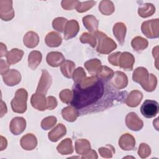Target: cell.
Listing matches in <instances>:
<instances>
[{"instance_id": "42", "label": "cell", "mask_w": 159, "mask_h": 159, "mask_svg": "<svg viewBox=\"0 0 159 159\" xmlns=\"http://www.w3.org/2000/svg\"><path fill=\"white\" fill-rule=\"evenodd\" d=\"M121 53L120 52H116L114 53L111 54L108 57V61L112 65L115 66H119V59L120 57Z\"/></svg>"}, {"instance_id": "11", "label": "cell", "mask_w": 159, "mask_h": 159, "mask_svg": "<svg viewBox=\"0 0 159 159\" xmlns=\"http://www.w3.org/2000/svg\"><path fill=\"white\" fill-rule=\"evenodd\" d=\"M64 61L65 58L60 52H52L47 54V62L49 65L53 67H57Z\"/></svg>"}, {"instance_id": "44", "label": "cell", "mask_w": 159, "mask_h": 159, "mask_svg": "<svg viewBox=\"0 0 159 159\" xmlns=\"http://www.w3.org/2000/svg\"><path fill=\"white\" fill-rule=\"evenodd\" d=\"M109 149L106 147H101L99 148V152L102 157H106V155H107L108 158H111L114 152H111V150Z\"/></svg>"}, {"instance_id": "9", "label": "cell", "mask_w": 159, "mask_h": 159, "mask_svg": "<svg viewBox=\"0 0 159 159\" xmlns=\"http://www.w3.org/2000/svg\"><path fill=\"white\" fill-rule=\"evenodd\" d=\"M114 78L111 80V84L117 89H122L127 85V77L121 71H116Z\"/></svg>"}, {"instance_id": "28", "label": "cell", "mask_w": 159, "mask_h": 159, "mask_svg": "<svg viewBox=\"0 0 159 159\" xmlns=\"http://www.w3.org/2000/svg\"><path fill=\"white\" fill-rule=\"evenodd\" d=\"M75 149L76 153L78 154H86V153L91 149L90 143L85 139L77 140L75 143Z\"/></svg>"}, {"instance_id": "18", "label": "cell", "mask_w": 159, "mask_h": 159, "mask_svg": "<svg viewBox=\"0 0 159 159\" xmlns=\"http://www.w3.org/2000/svg\"><path fill=\"white\" fill-rule=\"evenodd\" d=\"M66 132V127L62 124H59L48 133V138L52 142H57L64 136Z\"/></svg>"}, {"instance_id": "2", "label": "cell", "mask_w": 159, "mask_h": 159, "mask_svg": "<svg viewBox=\"0 0 159 159\" xmlns=\"http://www.w3.org/2000/svg\"><path fill=\"white\" fill-rule=\"evenodd\" d=\"M27 92L23 88L18 89L15 94L14 99L11 101L12 111L17 113H23L27 109Z\"/></svg>"}, {"instance_id": "39", "label": "cell", "mask_w": 159, "mask_h": 159, "mask_svg": "<svg viewBox=\"0 0 159 159\" xmlns=\"http://www.w3.org/2000/svg\"><path fill=\"white\" fill-rule=\"evenodd\" d=\"M94 4V1H86L83 2H79L78 4L76 7V9L78 12H83L92 7Z\"/></svg>"}, {"instance_id": "7", "label": "cell", "mask_w": 159, "mask_h": 159, "mask_svg": "<svg viewBox=\"0 0 159 159\" xmlns=\"http://www.w3.org/2000/svg\"><path fill=\"white\" fill-rule=\"evenodd\" d=\"M133 80L138 83H140L143 88L147 84V81L149 78V74L146 68L143 67H139L134 71Z\"/></svg>"}, {"instance_id": "27", "label": "cell", "mask_w": 159, "mask_h": 159, "mask_svg": "<svg viewBox=\"0 0 159 159\" xmlns=\"http://www.w3.org/2000/svg\"><path fill=\"white\" fill-rule=\"evenodd\" d=\"M42 53L39 51H32L29 53L28 58L29 66L32 69L35 70L40 63L42 60Z\"/></svg>"}, {"instance_id": "21", "label": "cell", "mask_w": 159, "mask_h": 159, "mask_svg": "<svg viewBox=\"0 0 159 159\" xmlns=\"http://www.w3.org/2000/svg\"><path fill=\"white\" fill-rule=\"evenodd\" d=\"M61 114L66 120L73 122L76 119L79 115V112L76 108L71 106L63 108L61 111Z\"/></svg>"}, {"instance_id": "36", "label": "cell", "mask_w": 159, "mask_h": 159, "mask_svg": "<svg viewBox=\"0 0 159 159\" xmlns=\"http://www.w3.org/2000/svg\"><path fill=\"white\" fill-rule=\"evenodd\" d=\"M85 77H86L85 71H84L83 68H82L81 67L78 68L73 72V78L75 84L81 83L83 80H84Z\"/></svg>"}, {"instance_id": "33", "label": "cell", "mask_w": 159, "mask_h": 159, "mask_svg": "<svg viewBox=\"0 0 159 159\" xmlns=\"http://www.w3.org/2000/svg\"><path fill=\"white\" fill-rule=\"evenodd\" d=\"M99 9L103 14L108 16L114 12V7L111 1H102L99 6Z\"/></svg>"}, {"instance_id": "17", "label": "cell", "mask_w": 159, "mask_h": 159, "mask_svg": "<svg viewBox=\"0 0 159 159\" xmlns=\"http://www.w3.org/2000/svg\"><path fill=\"white\" fill-rule=\"evenodd\" d=\"M126 32V27L124 24L122 22L116 23L113 27V33L120 44L122 45L125 39V35Z\"/></svg>"}, {"instance_id": "6", "label": "cell", "mask_w": 159, "mask_h": 159, "mask_svg": "<svg viewBox=\"0 0 159 159\" xmlns=\"http://www.w3.org/2000/svg\"><path fill=\"white\" fill-rule=\"evenodd\" d=\"M25 120L20 117L13 118L9 125L11 132L16 135L21 134L25 129Z\"/></svg>"}, {"instance_id": "34", "label": "cell", "mask_w": 159, "mask_h": 159, "mask_svg": "<svg viewBox=\"0 0 159 159\" xmlns=\"http://www.w3.org/2000/svg\"><path fill=\"white\" fill-rule=\"evenodd\" d=\"M93 65L91 63L90 61H88L84 63V66L88 70V72L91 75H95L97 73L99 68L101 67V63L98 59H92Z\"/></svg>"}, {"instance_id": "14", "label": "cell", "mask_w": 159, "mask_h": 159, "mask_svg": "<svg viewBox=\"0 0 159 159\" xmlns=\"http://www.w3.org/2000/svg\"><path fill=\"white\" fill-rule=\"evenodd\" d=\"M2 76H3L4 82L6 84L10 80V79H11L7 84L8 86L16 85L20 81V79H21L20 73L14 69L10 70L7 73H6Z\"/></svg>"}, {"instance_id": "43", "label": "cell", "mask_w": 159, "mask_h": 159, "mask_svg": "<svg viewBox=\"0 0 159 159\" xmlns=\"http://www.w3.org/2000/svg\"><path fill=\"white\" fill-rule=\"evenodd\" d=\"M47 100H48V104L47 106V109H49V110H52L57 106V101L54 97L48 96L47 98Z\"/></svg>"}, {"instance_id": "10", "label": "cell", "mask_w": 159, "mask_h": 159, "mask_svg": "<svg viewBox=\"0 0 159 159\" xmlns=\"http://www.w3.org/2000/svg\"><path fill=\"white\" fill-rule=\"evenodd\" d=\"M135 58L132 53L129 52L121 53L119 59V66L125 70H132Z\"/></svg>"}, {"instance_id": "24", "label": "cell", "mask_w": 159, "mask_h": 159, "mask_svg": "<svg viewBox=\"0 0 159 159\" xmlns=\"http://www.w3.org/2000/svg\"><path fill=\"white\" fill-rule=\"evenodd\" d=\"M38 35L32 31L27 32L24 37V43L28 48H34L39 43Z\"/></svg>"}, {"instance_id": "16", "label": "cell", "mask_w": 159, "mask_h": 159, "mask_svg": "<svg viewBox=\"0 0 159 159\" xmlns=\"http://www.w3.org/2000/svg\"><path fill=\"white\" fill-rule=\"evenodd\" d=\"M37 144L36 137L32 134H27L20 140V145L24 150H33Z\"/></svg>"}, {"instance_id": "4", "label": "cell", "mask_w": 159, "mask_h": 159, "mask_svg": "<svg viewBox=\"0 0 159 159\" xmlns=\"http://www.w3.org/2000/svg\"><path fill=\"white\" fill-rule=\"evenodd\" d=\"M140 112L147 118L153 117L158 112V103L154 100L147 99L142 104Z\"/></svg>"}, {"instance_id": "15", "label": "cell", "mask_w": 159, "mask_h": 159, "mask_svg": "<svg viewBox=\"0 0 159 159\" xmlns=\"http://www.w3.org/2000/svg\"><path fill=\"white\" fill-rule=\"evenodd\" d=\"M4 4L0 1V9H6L5 12L1 14V18L3 20H9L12 19L14 15V12L12 6L11 1H2Z\"/></svg>"}, {"instance_id": "32", "label": "cell", "mask_w": 159, "mask_h": 159, "mask_svg": "<svg viewBox=\"0 0 159 159\" xmlns=\"http://www.w3.org/2000/svg\"><path fill=\"white\" fill-rule=\"evenodd\" d=\"M155 7L152 4L145 3L139 8L138 13L142 17H147L155 12Z\"/></svg>"}, {"instance_id": "45", "label": "cell", "mask_w": 159, "mask_h": 159, "mask_svg": "<svg viewBox=\"0 0 159 159\" xmlns=\"http://www.w3.org/2000/svg\"><path fill=\"white\" fill-rule=\"evenodd\" d=\"M2 48H3V47H2V45L1 43V57L5 56V55H7V54H6V52H7V48H6V47L5 46V47H4V49H3Z\"/></svg>"}, {"instance_id": "35", "label": "cell", "mask_w": 159, "mask_h": 159, "mask_svg": "<svg viewBox=\"0 0 159 159\" xmlns=\"http://www.w3.org/2000/svg\"><path fill=\"white\" fill-rule=\"evenodd\" d=\"M67 22H68L67 19L65 18L57 17L52 22L53 28L54 29H56L58 32H63L65 29V27L66 25L65 23Z\"/></svg>"}, {"instance_id": "8", "label": "cell", "mask_w": 159, "mask_h": 159, "mask_svg": "<svg viewBox=\"0 0 159 159\" xmlns=\"http://www.w3.org/2000/svg\"><path fill=\"white\" fill-rule=\"evenodd\" d=\"M79 31V25L76 20L72 19L67 22L64 29V38L66 40L75 37Z\"/></svg>"}, {"instance_id": "1", "label": "cell", "mask_w": 159, "mask_h": 159, "mask_svg": "<svg viewBox=\"0 0 159 159\" xmlns=\"http://www.w3.org/2000/svg\"><path fill=\"white\" fill-rule=\"evenodd\" d=\"M104 81L99 79L95 83L85 87H81L78 83L75 84L71 105L78 111L96 104L104 95Z\"/></svg>"}, {"instance_id": "5", "label": "cell", "mask_w": 159, "mask_h": 159, "mask_svg": "<svg viewBox=\"0 0 159 159\" xmlns=\"http://www.w3.org/2000/svg\"><path fill=\"white\" fill-rule=\"evenodd\" d=\"M42 75L39 81L36 92L41 93L43 94H45L47 91H48V89L51 85L52 78L47 70H42Z\"/></svg>"}, {"instance_id": "3", "label": "cell", "mask_w": 159, "mask_h": 159, "mask_svg": "<svg viewBox=\"0 0 159 159\" xmlns=\"http://www.w3.org/2000/svg\"><path fill=\"white\" fill-rule=\"evenodd\" d=\"M95 35L99 40L97 52L100 53H108L116 48V43L112 39L109 38L106 35L101 32H95Z\"/></svg>"}, {"instance_id": "41", "label": "cell", "mask_w": 159, "mask_h": 159, "mask_svg": "<svg viewBox=\"0 0 159 159\" xmlns=\"http://www.w3.org/2000/svg\"><path fill=\"white\" fill-rule=\"evenodd\" d=\"M138 153L141 158H146L151 153L150 148L146 143H142L139 147Z\"/></svg>"}, {"instance_id": "38", "label": "cell", "mask_w": 159, "mask_h": 159, "mask_svg": "<svg viewBox=\"0 0 159 159\" xmlns=\"http://www.w3.org/2000/svg\"><path fill=\"white\" fill-rule=\"evenodd\" d=\"M57 122L56 117L53 116L47 117L43 119L41 122V127L43 130H48L52 128Z\"/></svg>"}, {"instance_id": "25", "label": "cell", "mask_w": 159, "mask_h": 159, "mask_svg": "<svg viewBox=\"0 0 159 159\" xmlns=\"http://www.w3.org/2000/svg\"><path fill=\"white\" fill-rule=\"evenodd\" d=\"M24 54V52L17 48H13L6 55L7 61L10 65H13L19 61Z\"/></svg>"}, {"instance_id": "31", "label": "cell", "mask_w": 159, "mask_h": 159, "mask_svg": "<svg viewBox=\"0 0 159 159\" xmlns=\"http://www.w3.org/2000/svg\"><path fill=\"white\" fill-rule=\"evenodd\" d=\"M114 72L113 71L106 66H101L99 70L98 71L96 75L97 78L99 80H101L102 81L104 80H108L111 78V77L113 76Z\"/></svg>"}, {"instance_id": "26", "label": "cell", "mask_w": 159, "mask_h": 159, "mask_svg": "<svg viewBox=\"0 0 159 159\" xmlns=\"http://www.w3.org/2000/svg\"><path fill=\"white\" fill-rule=\"evenodd\" d=\"M58 152L61 155L71 154L73 152L72 142L70 139H66L57 146Z\"/></svg>"}, {"instance_id": "30", "label": "cell", "mask_w": 159, "mask_h": 159, "mask_svg": "<svg viewBox=\"0 0 159 159\" xmlns=\"http://www.w3.org/2000/svg\"><path fill=\"white\" fill-rule=\"evenodd\" d=\"M131 44L133 48L136 52H139L147 47L148 42L146 39L141 37H136L132 39Z\"/></svg>"}, {"instance_id": "20", "label": "cell", "mask_w": 159, "mask_h": 159, "mask_svg": "<svg viewBox=\"0 0 159 159\" xmlns=\"http://www.w3.org/2000/svg\"><path fill=\"white\" fill-rule=\"evenodd\" d=\"M83 22L84 26L91 32H95L98 31V20L93 15H88L83 18Z\"/></svg>"}, {"instance_id": "29", "label": "cell", "mask_w": 159, "mask_h": 159, "mask_svg": "<svg viewBox=\"0 0 159 159\" xmlns=\"http://www.w3.org/2000/svg\"><path fill=\"white\" fill-rule=\"evenodd\" d=\"M75 68V64L70 60L65 61L61 66V71L64 76L71 78L73 75V72H74V70Z\"/></svg>"}, {"instance_id": "12", "label": "cell", "mask_w": 159, "mask_h": 159, "mask_svg": "<svg viewBox=\"0 0 159 159\" xmlns=\"http://www.w3.org/2000/svg\"><path fill=\"white\" fill-rule=\"evenodd\" d=\"M135 139L129 134L122 135L119 140V145L124 150H132L135 147Z\"/></svg>"}, {"instance_id": "40", "label": "cell", "mask_w": 159, "mask_h": 159, "mask_svg": "<svg viewBox=\"0 0 159 159\" xmlns=\"http://www.w3.org/2000/svg\"><path fill=\"white\" fill-rule=\"evenodd\" d=\"M59 96L62 102L66 104H69L71 103L73 98V94L71 91H70L68 89H66L60 92Z\"/></svg>"}, {"instance_id": "19", "label": "cell", "mask_w": 159, "mask_h": 159, "mask_svg": "<svg viewBox=\"0 0 159 159\" xmlns=\"http://www.w3.org/2000/svg\"><path fill=\"white\" fill-rule=\"evenodd\" d=\"M126 125L127 126L133 130L134 124H135L138 130H140L143 127V122L142 120L137 116V115L135 112H130L126 116Z\"/></svg>"}, {"instance_id": "37", "label": "cell", "mask_w": 159, "mask_h": 159, "mask_svg": "<svg viewBox=\"0 0 159 159\" xmlns=\"http://www.w3.org/2000/svg\"><path fill=\"white\" fill-rule=\"evenodd\" d=\"M80 41L83 43H89L92 47H94L96 45V40L94 35L86 32L82 34L81 37H80Z\"/></svg>"}, {"instance_id": "22", "label": "cell", "mask_w": 159, "mask_h": 159, "mask_svg": "<svg viewBox=\"0 0 159 159\" xmlns=\"http://www.w3.org/2000/svg\"><path fill=\"white\" fill-rule=\"evenodd\" d=\"M61 36L57 32H51L48 33L45 38L46 44L50 47H57L61 43Z\"/></svg>"}, {"instance_id": "13", "label": "cell", "mask_w": 159, "mask_h": 159, "mask_svg": "<svg viewBox=\"0 0 159 159\" xmlns=\"http://www.w3.org/2000/svg\"><path fill=\"white\" fill-rule=\"evenodd\" d=\"M31 104L32 106L40 111H44L46 107V99L45 94L36 93L32 96Z\"/></svg>"}, {"instance_id": "23", "label": "cell", "mask_w": 159, "mask_h": 159, "mask_svg": "<svg viewBox=\"0 0 159 159\" xmlns=\"http://www.w3.org/2000/svg\"><path fill=\"white\" fill-rule=\"evenodd\" d=\"M142 98V94L141 92L134 90L130 92L127 100L126 103L128 106L136 107L140 102Z\"/></svg>"}]
</instances>
